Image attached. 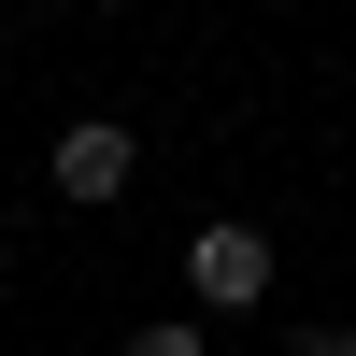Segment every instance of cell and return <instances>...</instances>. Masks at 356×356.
Listing matches in <instances>:
<instances>
[{
    "label": "cell",
    "mask_w": 356,
    "mask_h": 356,
    "mask_svg": "<svg viewBox=\"0 0 356 356\" xmlns=\"http://www.w3.org/2000/svg\"><path fill=\"white\" fill-rule=\"evenodd\" d=\"M43 171H57V200H72V214H100V200H129V171H143V143L114 129V114H72Z\"/></svg>",
    "instance_id": "2"
},
{
    "label": "cell",
    "mask_w": 356,
    "mask_h": 356,
    "mask_svg": "<svg viewBox=\"0 0 356 356\" xmlns=\"http://www.w3.org/2000/svg\"><path fill=\"white\" fill-rule=\"evenodd\" d=\"M129 356H200V314H171V328H129Z\"/></svg>",
    "instance_id": "3"
},
{
    "label": "cell",
    "mask_w": 356,
    "mask_h": 356,
    "mask_svg": "<svg viewBox=\"0 0 356 356\" xmlns=\"http://www.w3.org/2000/svg\"><path fill=\"white\" fill-rule=\"evenodd\" d=\"M186 300L200 314H257V300H271V228H257V214H200L186 228Z\"/></svg>",
    "instance_id": "1"
},
{
    "label": "cell",
    "mask_w": 356,
    "mask_h": 356,
    "mask_svg": "<svg viewBox=\"0 0 356 356\" xmlns=\"http://www.w3.org/2000/svg\"><path fill=\"white\" fill-rule=\"evenodd\" d=\"M100 15H129V0H100Z\"/></svg>",
    "instance_id": "5"
},
{
    "label": "cell",
    "mask_w": 356,
    "mask_h": 356,
    "mask_svg": "<svg viewBox=\"0 0 356 356\" xmlns=\"http://www.w3.org/2000/svg\"><path fill=\"white\" fill-rule=\"evenodd\" d=\"M285 356H356V328H328V314H314V328H285Z\"/></svg>",
    "instance_id": "4"
}]
</instances>
